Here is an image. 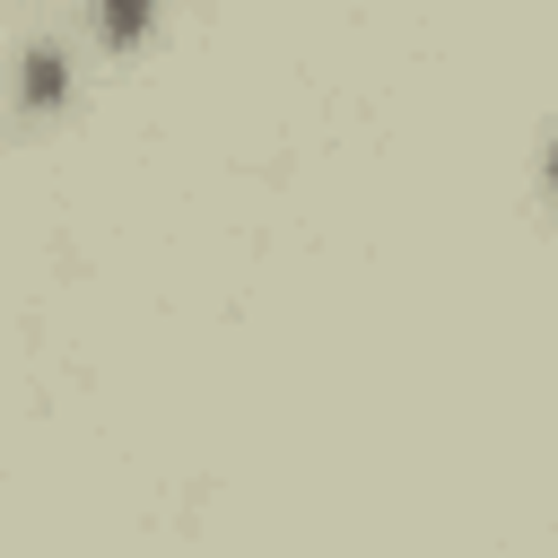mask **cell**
<instances>
[{
  "instance_id": "6da1fadb",
  "label": "cell",
  "mask_w": 558,
  "mask_h": 558,
  "mask_svg": "<svg viewBox=\"0 0 558 558\" xmlns=\"http://www.w3.org/2000/svg\"><path fill=\"white\" fill-rule=\"evenodd\" d=\"M26 70H35V78H26V96H35V105H52V96H61V61H52V52H35Z\"/></svg>"
},
{
  "instance_id": "7a4b0ae2",
  "label": "cell",
  "mask_w": 558,
  "mask_h": 558,
  "mask_svg": "<svg viewBox=\"0 0 558 558\" xmlns=\"http://www.w3.org/2000/svg\"><path fill=\"white\" fill-rule=\"evenodd\" d=\"M140 17H148V0H105V35H113V44H131Z\"/></svg>"
}]
</instances>
